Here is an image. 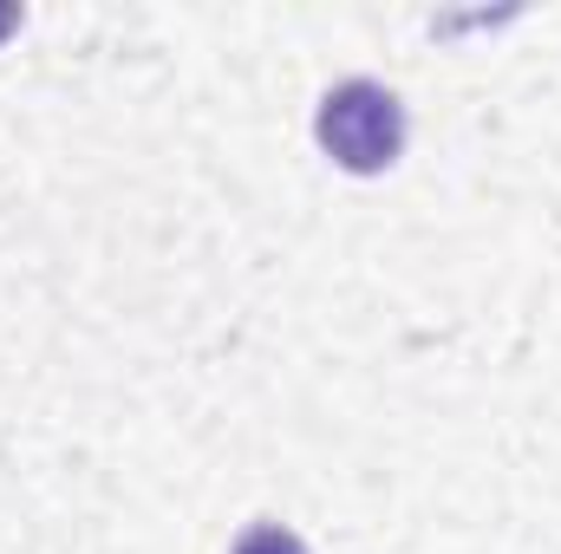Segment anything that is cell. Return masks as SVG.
<instances>
[{
  "label": "cell",
  "instance_id": "obj_1",
  "mask_svg": "<svg viewBox=\"0 0 561 554\" xmlns=\"http://www.w3.org/2000/svg\"><path fill=\"white\" fill-rule=\"evenodd\" d=\"M313 138H320V150H327L340 170L379 176V170H392L399 150H405V105H399L386 85H373V79H346V85H333V92L320 99Z\"/></svg>",
  "mask_w": 561,
  "mask_h": 554
},
{
  "label": "cell",
  "instance_id": "obj_2",
  "mask_svg": "<svg viewBox=\"0 0 561 554\" xmlns=\"http://www.w3.org/2000/svg\"><path fill=\"white\" fill-rule=\"evenodd\" d=\"M236 554H307V542L294 535V529H275V522H262V529H249Z\"/></svg>",
  "mask_w": 561,
  "mask_h": 554
},
{
  "label": "cell",
  "instance_id": "obj_3",
  "mask_svg": "<svg viewBox=\"0 0 561 554\" xmlns=\"http://www.w3.org/2000/svg\"><path fill=\"white\" fill-rule=\"evenodd\" d=\"M13 26H20V7H0V39H7Z\"/></svg>",
  "mask_w": 561,
  "mask_h": 554
}]
</instances>
